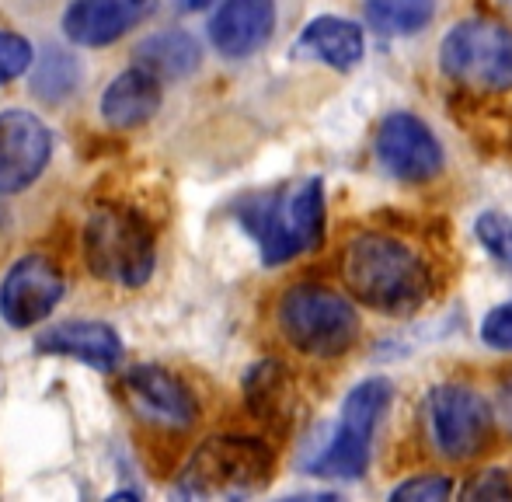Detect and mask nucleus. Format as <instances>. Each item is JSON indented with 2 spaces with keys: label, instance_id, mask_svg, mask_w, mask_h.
<instances>
[{
  "label": "nucleus",
  "instance_id": "19",
  "mask_svg": "<svg viewBox=\"0 0 512 502\" xmlns=\"http://www.w3.org/2000/svg\"><path fill=\"white\" fill-rule=\"evenodd\" d=\"M244 401H248L251 415H258L262 422H276L283 415L286 401H290V374L283 370V363H255L244 377Z\"/></svg>",
  "mask_w": 512,
  "mask_h": 502
},
{
  "label": "nucleus",
  "instance_id": "6",
  "mask_svg": "<svg viewBox=\"0 0 512 502\" xmlns=\"http://www.w3.org/2000/svg\"><path fill=\"white\" fill-rule=\"evenodd\" d=\"M391 405V380L387 377H366L345 394L342 419H338L331 440L321 447V454L307 464L314 475L352 482L363 478L370 468V447L380 419Z\"/></svg>",
  "mask_w": 512,
  "mask_h": 502
},
{
  "label": "nucleus",
  "instance_id": "17",
  "mask_svg": "<svg viewBox=\"0 0 512 502\" xmlns=\"http://www.w3.org/2000/svg\"><path fill=\"white\" fill-rule=\"evenodd\" d=\"M164 102L161 81L154 74H147L143 67L122 70L102 95V116L108 126L115 129H136L157 116Z\"/></svg>",
  "mask_w": 512,
  "mask_h": 502
},
{
  "label": "nucleus",
  "instance_id": "15",
  "mask_svg": "<svg viewBox=\"0 0 512 502\" xmlns=\"http://www.w3.org/2000/svg\"><path fill=\"white\" fill-rule=\"evenodd\" d=\"M366 53L363 28L356 21L335 18V14H324V18L307 21V28L293 42V56L300 60H317L331 70H352Z\"/></svg>",
  "mask_w": 512,
  "mask_h": 502
},
{
  "label": "nucleus",
  "instance_id": "23",
  "mask_svg": "<svg viewBox=\"0 0 512 502\" xmlns=\"http://www.w3.org/2000/svg\"><path fill=\"white\" fill-rule=\"evenodd\" d=\"M35 60V49L25 35L18 32H0V88L18 81Z\"/></svg>",
  "mask_w": 512,
  "mask_h": 502
},
{
  "label": "nucleus",
  "instance_id": "11",
  "mask_svg": "<svg viewBox=\"0 0 512 502\" xmlns=\"http://www.w3.org/2000/svg\"><path fill=\"white\" fill-rule=\"evenodd\" d=\"M49 157H53V133L35 112H0V196H14L39 182Z\"/></svg>",
  "mask_w": 512,
  "mask_h": 502
},
{
  "label": "nucleus",
  "instance_id": "2",
  "mask_svg": "<svg viewBox=\"0 0 512 502\" xmlns=\"http://www.w3.org/2000/svg\"><path fill=\"white\" fill-rule=\"evenodd\" d=\"M241 224L262 248L265 265H283L314 251L324 238V182L307 178L279 196H255L241 206Z\"/></svg>",
  "mask_w": 512,
  "mask_h": 502
},
{
  "label": "nucleus",
  "instance_id": "26",
  "mask_svg": "<svg viewBox=\"0 0 512 502\" xmlns=\"http://www.w3.org/2000/svg\"><path fill=\"white\" fill-rule=\"evenodd\" d=\"M467 499H512V485L506 471H485L478 475V482L464 489Z\"/></svg>",
  "mask_w": 512,
  "mask_h": 502
},
{
  "label": "nucleus",
  "instance_id": "9",
  "mask_svg": "<svg viewBox=\"0 0 512 502\" xmlns=\"http://www.w3.org/2000/svg\"><path fill=\"white\" fill-rule=\"evenodd\" d=\"M373 150H377L380 168L398 182L418 185L443 171V147L436 133L411 112H391L377 129Z\"/></svg>",
  "mask_w": 512,
  "mask_h": 502
},
{
  "label": "nucleus",
  "instance_id": "1",
  "mask_svg": "<svg viewBox=\"0 0 512 502\" xmlns=\"http://www.w3.org/2000/svg\"><path fill=\"white\" fill-rule=\"evenodd\" d=\"M342 279L352 300L380 314H411L432 297V269L391 234H359L342 251Z\"/></svg>",
  "mask_w": 512,
  "mask_h": 502
},
{
  "label": "nucleus",
  "instance_id": "10",
  "mask_svg": "<svg viewBox=\"0 0 512 502\" xmlns=\"http://www.w3.org/2000/svg\"><path fill=\"white\" fill-rule=\"evenodd\" d=\"M63 290H67V279L49 255L18 258L0 283V318L11 328L39 325L63 300Z\"/></svg>",
  "mask_w": 512,
  "mask_h": 502
},
{
  "label": "nucleus",
  "instance_id": "28",
  "mask_svg": "<svg viewBox=\"0 0 512 502\" xmlns=\"http://www.w3.org/2000/svg\"><path fill=\"white\" fill-rule=\"evenodd\" d=\"M213 0H182L185 11H203V7H209Z\"/></svg>",
  "mask_w": 512,
  "mask_h": 502
},
{
  "label": "nucleus",
  "instance_id": "25",
  "mask_svg": "<svg viewBox=\"0 0 512 502\" xmlns=\"http://www.w3.org/2000/svg\"><path fill=\"white\" fill-rule=\"evenodd\" d=\"M481 342L499 349V353H512V300L485 314V321H481Z\"/></svg>",
  "mask_w": 512,
  "mask_h": 502
},
{
  "label": "nucleus",
  "instance_id": "7",
  "mask_svg": "<svg viewBox=\"0 0 512 502\" xmlns=\"http://www.w3.org/2000/svg\"><path fill=\"white\" fill-rule=\"evenodd\" d=\"M439 67L460 88L502 95L512 88V32L492 18H467L446 32Z\"/></svg>",
  "mask_w": 512,
  "mask_h": 502
},
{
  "label": "nucleus",
  "instance_id": "21",
  "mask_svg": "<svg viewBox=\"0 0 512 502\" xmlns=\"http://www.w3.org/2000/svg\"><path fill=\"white\" fill-rule=\"evenodd\" d=\"M35 63V60H32ZM77 60L70 53H46L39 56L32 70V95H39L42 102H63L70 91L77 88Z\"/></svg>",
  "mask_w": 512,
  "mask_h": 502
},
{
  "label": "nucleus",
  "instance_id": "24",
  "mask_svg": "<svg viewBox=\"0 0 512 502\" xmlns=\"http://www.w3.org/2000/svg\"><path fill=\"white\" fill-rule=\"evenodd\" d=\"M453 492V482L446 475H415L405 485L391 492L394 502H439Z\"/></svg>",
  "mask_w": 512,
  "mask_h": 502
},
{
  "label": "nucleus",
  "instance_id": "27",
  "mask_svg": "<svg viewBox=\"0 0 512 502\" xmlns=\"http://www.w3.org/2000/svg\"><path fill=\"white\" fill-rule=\"evenodd\" d=\"M499 415H502V422L512 429V377L502 384V394H499Z\"/></svg>",
  "mask_w": 512,
  "mask_h": 502
},
{
  "label": "nucleus",
  "instance_id": "29",
  "mask_svg": "<svg viewBox=\"0 0 512 502\" xmlns=\"http://www.w3.org/2000/svg\"><path fill=\"white\" fill-rule=\"evenodd\" d=\"M133 4H140V7H147V4H150V0H133Z\"/></svg>",
  "mask_w": 512,
  "mask_h": 502
},
{
  "label": "nucleus",
  "instance_id": "14",
  "mask_svg": "<svg viewBox=\"0 0 512 502\" xmlns=\"http://www.w3.org/2000/svg\"><path fill=\"white\" fill-rule=\"evenodd\" d=\"M35 349L46 356L77 360L95 370H115L122 360V339L105 321H60L35 339Z\"/></svg>",
  "mask_w": 512,
  "mask_h": 502
},
{
  "label": "nucleus",
  "instance_id": "20",
  "mask_svg": "<svg viewBox=\"0 0 512 502\" xmlns=\"http://www.w3.org/2000/svg\"><path fill=\"white\" fill-rule=\"evenodd\" d=\"M366 21L384 35H415L436 14V0H366Z\"/></svg>",
  "mask_w": 512,
  "mask_h": 502
},
{
  "label": "nucleus",
  "instance_id": "3",
  "mask_svg": "<svg viewBox=\"0 0 512 502\" xmlns=\"http://www.w3.org/2000/svg\"><path fill=\"white\" fill-rule=\"evenodd\" d=\"M276 454L251 436H213L182 468L178 492L192 499H244L272 482Z\"/></svg>",
  "mask_w": 512,
  "mask_h": 502
},
{
  "label": "nucleus",
  "instance_id": "31",
  "mask_svg": "<svg viewBox=\"0 0 512 502\" xmlns=\"http://www.w3.org/2000/svg\"><path fill=\"white\" fill-rule=\"evenodd\" d=\"M509 4H512V0H509Z\"/></svg>",
  "mask_w": 512,
  "mask_h": 502
},
{
  "label": "nucleus",
  "instance_id": "12",
  "mask_svg": "<svg viewBox=\"0 0 512 502\" xmlns=\"http://www.w3.org/2000/svg\"><path fill=\"white\" fill-rule=\"evenodd\" d=\"M122 391L133 412L143 422H154L164 429H192L199 419V405L185 380L157 363H140L122 377Z\"/></svg>",
  "mask_w": 512,
  "mask_h": 502
},
{
  "label": "nucleus",
  "instance_id": "13",
  "mask_svg": "<svg viewBox=\"0 0 512 502\" xmlns=\"http://www.w3.org/2000/svg\"><path fill=\"white\" fill-rule=\"evenodd\" d=\"M276 28V0H223L209 18V39L227 60L255 56Z\"/></svg>",
  "mask_w": 512,
  "mask_h": 502
},
{
  "label": "nucleus",
  "instance_id": "5",
  "mask_svg": "<svg viewBox=\"0 0 512 502\" xmlns=\"http://www.w3.org/2000/svg\"><path fill=\"white\" fill-rule=\"evenodd\" d=\"M279 328L293 349L317 360L349 353L359 339L356 307L321 283H297L279 300Z\"/></svg>",
  "mask_w": 512,
  "mask_h": 502
},
{
  "label": "nucleus",
  "instance_id": "18",
  "mask_svg": "<svg viewBox=\"0 0 512 502\" xmlns=\"http://www.w3.org/2000/svg\"><path fill=\"white\" fill-rule=\"evenodd\" d=\"M203 49L182 28H168V32H154L136 46V67L154 74L157 81H182V77L196 74Z\"/></svg>",
  "mask_w": 512,
  "mask_h": 502
},
{
  "label": "nucleus",
  "instance_id": "16",
  "mask_svg": "<svg viewBox=\"0 0 512 502\" xmlns=\"http://www.w3.org/2000/svg\"><path fill=\"white\" fill-rule=\"evenodd\" d=\"M140 11L133 0H74L63 11V35L77 46H108L136 25Z\"/></svg>",
  "mask_w": 512,
  "mask_h": 502
},
{
  "label": "nucleus",
  "instance_id": "8",
  "mask_svg": "<svg viewBox=\"0 0 512 502\" xmlns=\"http://www.w3.org/2000/svg\"><path fill=\"white\" fill-rule=\"evenodd\" d=\"M425 422H429L432 447L446 461H471L492 440V405L474 387L439 384L425 398Z\"/></svg>",
  "mask_w": 512,
  "mask_h": 502
},
{
  "label": "nucleus",
  "instance_id": "22",
  "mask_svg": "<svg viewBox=\"0 0 512 502\" xmlns=\"http://www.w3.org/2000/svg\"><path fill=\"white\" fill-rule=\"evenodd\" d=\"M474 234H478L481 248L495 258L499 265L512 269V217L499 210H485L474 224Z\"/></svg>",
  "mask_w": 512,
  "mask_h": 502
},
{
  "label": "nucleus",
  "instance_id": "30",
  "mask_svg": "<svg viewBox=\"0 0 512 502\" xmlns=\"http://www.w3.org/2000/svg\"><path fill=\"white\" fill-rule=\"evenodd\" d=\"M0 231H4V210H0Z\"/></svg>",
  "mask_w": 512,
  "mask_h": 502
},
{
  "label": "nucleus",
  "instance_id": "4",
  "mask_svg": "<svg viewBox=\"0 0 512 502\" xmlns=\"http://www.w3.org/2000/svg\"><path fill=\"white\" fill-rule=\"evenodd\" d=\"M84 265L102 283L143 286L154 276L157 245L147 220L126 206H98L84 220Z\"/></svg>",
  "mask_w": 512,
  "mask_h": 502
}]
</instances>
